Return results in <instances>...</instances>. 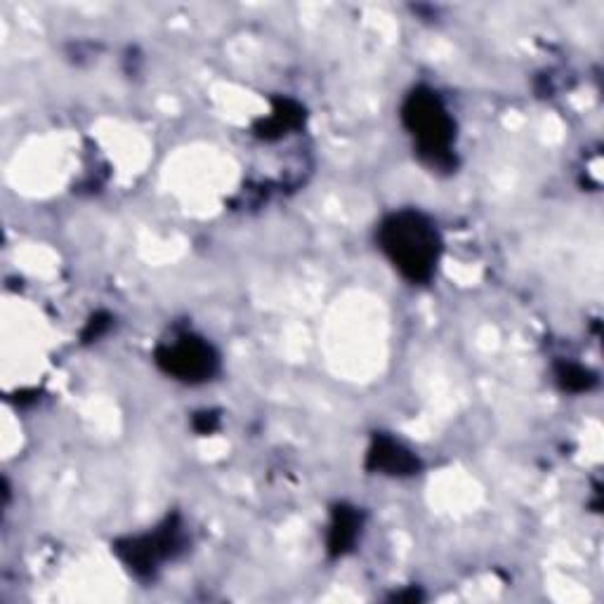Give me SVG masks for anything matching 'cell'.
Instances as JSON below:
<instances>
[{
	"instance_id": "obj_9",
	"label": "cell",
	"mask_w": 604,
	"mask_h": 604,
	"mask_svg": "<svg viewBox=\"0 0 604 604\" xmlns=\"http://www.w3.org/2000/svg\"><path fill=\"white\" fill-rule=\"evenodd\" d=\"M109 328H111V317L107 315V311H97V315L90 317V321H88V326L83 330V343L100 340Z\"/></svg>"
},
{
	"instance_id": "obj_4",
	"label": "cell",
	"mask_w": 604,
	"mask_h": 604,
	"mask_svg": "<svg viewBox=\"0 0 604 604\" xmlns=\"http://www.w3.org/2000/svg\"><path fill=\"white\" fill-rule=\"evenodd\" d=\"M156 364L164 374L189 385L206 383L220 372L216 347L194 334H180L164 343L156 349Z\"/></svg>"
},
{
	"instance_id": "obj_10",
	"label": "cell",
	"mask_w": 604,
	"mask_h": 604,
	"mask_svg": "<svg viewBox=\"0 0 604 604\" xmlns=\"http://www.w3.org/2000/svg\"><path fill=\"white\" fill-rule=\"evenodd\" d=\"M218 425H220V418H218V414H212V412H204V414L194 416V430H197L199 435H212L218 430Z\"/></svg>"
},
{
	"instance_id": "obj_1",
	"label": "cell",
	"mask_w": 604,
	"mask_h": 604,
	"mask_svg": "<svg viewBox=\"0 0 604 604\" xmlns=\"http://www.w3.org/2000/svg\"><path fill=\"white\" fill-rule=\"evenodd\" d=\"M378 246L399 275L412 284L435 277L442 256V237L435 222L420 210H397L378 227Z\"/></svg>"
},
{
	"instance_id": "obj_5",
	"label": "cell",
	"mask_w": 604,
	"mask_h": 604,
	"mask_svg": "<svg viewBox=\"0 0 604 604\" xmlns=\"http://www.w3.org/2000/svg\"><path fill=\"white\" fill-rule=\"evenodd\" d=\"M366 467L387 477H408L420 471V461L406 446L387 435H376L366 454Z\"/></svg>"
},
{
	"instance_id": "obj_2",
	"label": "cell",
	"mask_w": 604,
	"mask_h": 604,
	"mask_svg": "<svg viewBox=\"0 0 604 604\" xmlns=\"http://www.w3.org/2000/svg\"><path fill=\"white\" fill-rule=\"evenodd\" d=\"M402 123L412 132L420 159L437 170L456 168V123L442 97L430 88H416L402 105Z\"/></svg>"
},
{
	"instance_id": "obj_7",
	"label": "cell",
	"mask_w": 604,
	"mask_h": 604,
	"mask_svg": "<svg viewBox=\"0 0 604 604\" xmlns=\"http://www.w3.org/2000/svg\"><path fill=\"white\" fill-rule=\"evenodd\" d=\"M303 121H305L303 107L294 100L279 97V100H275V109H271L269 119L258 121L256 135L265 142H275V140H281L290 130H298Z\"/></svg>"
},
{
	"instance_id": "obj_8",
	"label": "cell",
	"mask_w": 604,
	"mask_h": 604,
	"mask_svg": "<svg viewBox=\"0 0 604 604\" xmlns=\"http://www.w3.org/2000/svg\"><path fill=\"white\" fill-rule=\"evenodd\" d=\"M555 378H557V383H560V387L564 389V393H572V395L588 393V389H593L595 383H597L595 374H591L586 366L572 364V362L557 364Z\"/></svg>"
},
{
	"instance_id": "obj_3",
	"label": "cell",
	"mask_w": 604,
	"mask_h": 604,
	"mask_svg": "<svg viewBox=\"0 0 604 604\" xmlns=\"http://www.w3.org/2000/svg\"><path fill=\"white\" fill-rule=\"evenodd\" d=\"M185 551V527L178 517H168L161 527L149 534L128 536L113 545V553L140 578H151L161 564Z\"/></svg>"
},
{
	"instance_id": "obj_6",
	"label": "cell",
	"mask_w": 604,
	"mask_h": 604,
	"mask_svg": "<svg viewBox=\"0 0 604 604\" xmlns=\"http://www.w3.org/2000/svg\"><path fill=\"white\" fill-rule=\"evenodd\" d=\"M362 513L353 505H336L334 513H330V527H328V555L330 557H343L355 548V543L362 534Z\"/></svg>"
}]
</instances>
